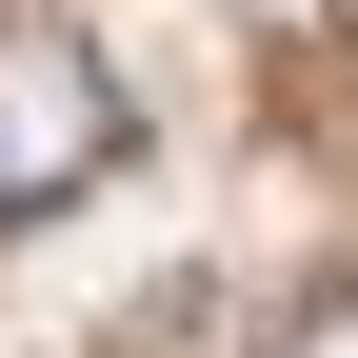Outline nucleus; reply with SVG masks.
I'll use <instances>...</instances> for the list:
<instances>
[{"instance_id": "f257e3e1", "label": "nucleus", "mask_w": 358, "mask_h": 358, "mask_svg": "<svg viewBox=\"0 0 358 358\" xmlns=\"http://www.w3.org/2000/svg\"><path fill=\"white\" fill-rule=\"evenodd\" d=\"M100 159H120V80L60 20H0V219H60Z\"/></svg>"}]
</instances>
